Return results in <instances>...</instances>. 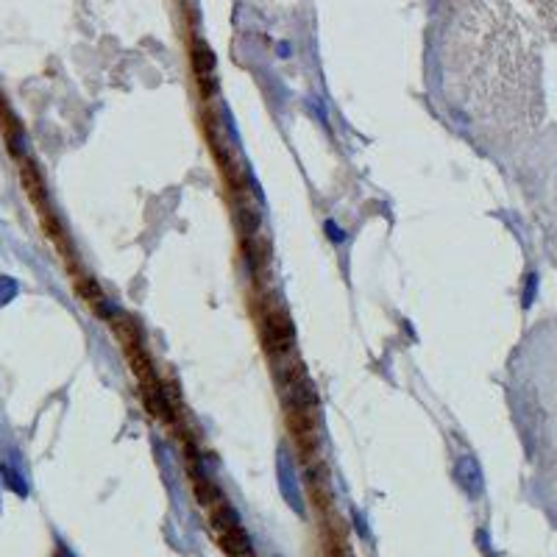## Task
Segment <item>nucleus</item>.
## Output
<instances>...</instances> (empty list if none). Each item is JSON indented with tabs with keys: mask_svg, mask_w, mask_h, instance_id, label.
<instances>
[{
	"mask_svg": "<svg viewBox=\"0 0 557 557\" xmlns=\"http://www.w3.org/2000/svg\"><path fill=\"white\" fill-rule=\"evenodd\" d=\"M443 67L452 103L493 145L540 126V42L507 0H449Z\"/></svg>",
	"mask_w": 557,
	"mask_h": 557,
	"instance_id": "obj_1",
	"label": "nucleus"
},
{
	"mask_svg": "<svg viewBox=\"0 0 557 557\" xmlns=\"http://www.w3.org/2000/svg\"><path fill=\"white\" fill-rule=\"evenodd\" d=\"M540 354V370L529 385V435L535 438L546 465L557 477V334Z\"/></svg>",
	"mask_w": 557,
	"mask_h": 557,
	"instance_id": "obj_2",
	"label": "nucleus"
},
{
	"mask_svg": "<svg viewBox=\"0 0 557 557\" xmlns=\"http://www.w3.org/2000/svg\"><path fill=\"white\" fill-rule=\"evenodd\" d=\"M262 340H265V348L271 354H287L293 348L295 334H293V326L282 309H271L262 315Z\"/></svg>",
	"mask_w": 557,
	"mask_h": 557,
	"instance_id": "obj_3",
	"label": "nucleus"
},
{
	"mask_svg": "<svg viewBox=\"0 0 557 557\" xmlns=\"http://www.w3.org/2000/svg\"><path fill=\"white\" fill-rule=\"evenodd\" d=\"M218 535V546L229 554V557H254V546H251V538L248 532L243 529V524H234L229 529H221L215 532Z\"/></svg>",
	"mask_w": 557,
	"mask_h": 557,
	"instance_id": "obj_4",
	"label": "nucleus"
},
{
	"mask_svg": "<svg viewBox=\"0 0 557 557\" xmlns=\"http://www.w3.org/2000/svg\"><path fill=\"white\" fill-rule=\"evenodd\" d=\"M532 3L538 9L540 23L546 26V31L557 40V0H532Z\"/></svg>",
	"mask_w": 557,
	"mask_h": 557,
	"instance_id": "obj_5",
	"label": "nucleus"
},
{
	"mask_svg": "<svg viewBox=\"0 0 557 557\" xmlns=\"http://www.w3.org/2000/svg\"><path fill=\"white\" fill-rule=\"evenodd\" d=\"M3 477H6V482H9V488H12V490H17L20 496H26V485H23V482H20V477H17V474H12L6 465H3Z\"/></svg>",
	"mask_w": 557,
	"mask_h": 557,
	"instance_id": "obj_6",
	"label": "nucleus"
},
{
	"mask_svg": "<svg viewBox=\"0 0 557 557\" xmlns=\"http://www.w3.org/2000/svg\"><path fill=\"white\" fill-rule=\"evenodd\" d=\"M17 293V287H15V282H6V279H0V304H3L9 295H15Z\"/></svg>",
	"mask_w": 557,
	"mask_h": 557,
	"instance_id": "obj_7",
	"label": "nucleus"
},
{
	"mask_svg": "<svg viewBox=\"0 0 557 557\" xmlns=\"http://www.w3.org/2000/svg\"><path fill=\"white\" fill-rule=\"evenodd\" d=\"M554 215H557V212H554Z\"/></svg>",
	"mask_w": 557,
	"mask_h": 557,
	"instance_id": "obj_8",
	"label": "nucleus"
}]
</instances>
